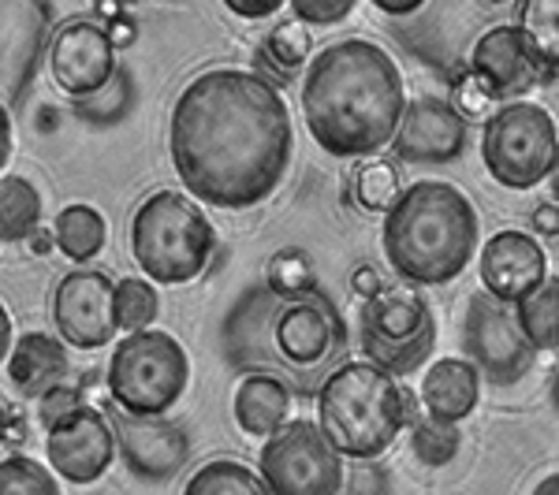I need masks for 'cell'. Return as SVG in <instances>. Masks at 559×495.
<instances>
[{
  "mask_svg": "<svg viewBox=\"0 0 559 495\" xmlns=\"http://www.w3.org/2000/svg\"><path fill=\"white\" fill-rule=\"evenodd\" d=\"M187 381V350L157 328L134 331L108 358V395L131 418H165L183 399Z\"/></svg>",
  "mask_w": 559,
  "mask_h": 495,
  "instance_id": "cell-7",
  "label": "cell"
},
{
  "mask_svg": "<svg viewBox=\"0 0 559 495\" xmlns=\"http://www.w3.org/2000/svg\"><path fill=\"white\" fill-rule=\"evenodd\" d=\"M128 105H131V75L128 71H120V75L112 79V86L102 89L97 97H90V101H75V112L90 123H112L128 112Z\"/></svg>",
  "mask_w": 559,
  "mask_h": 495,
  "instance_id": "cell-35",
  "label": "cell"
},
{
  "mask_svg": "<svg viewBox=\"0 0 559 495\" xmlns=\"http://www.w3.org/2000/svg\"><path fill=\"white\" fill-rule=\"evenodd\" d=\"M534 495H559V473L545 476V481H540L537 488H534Z\"/></svg>",
  "mask_w": 559,
  "mask_h": 495,
  "instance_id": "cell-47",
  "label": "cell"
},
{
  "mask_svg": "<svg viewBox=\"0 0 559 495\" xmlns=\"http://www.w3.org/2000/svg\"><path fill=\"white\" fill-rule=\"evenodd\" d=\"M407 105L400 64L377 41H332L306 68L302 120L329 157H373L392 146Z\"/></svg>",
  "mask_w": 559,
  "mask_h": 495,
  "instance_id": "cell-2",
  "label": "cell"
},
{
  "mask_svg": "<svg viewBox=\"0 0 559 495\" xmlns=\"http://www.w3.org/2000/svg\"><path fill=\"white\" fill-rule=\"evenodd\" d=\"M41 197L23 176H4L0 183V236L4 242H23L38 231Z\"/></svg>",
  "mask_w": 559,
  "mask_h": 495,
  "instance_id": "cell-25",
  "label": "cell"
},
{
  "mask_svg": "<svg viewBox=\"0 0 559 495\" xmlns=\"http://www.w3.org/2000/svg\"><path fill=\"white\" fill-rule=\"evenodd\" d=\"M49 4L38 0H4L0 26H4V101L20 105L31 79L38 75L45 31H49Z\"/></svg>",
  "mask_w": 559,
  "mask_h": 495,
  "instance_id": "cell-19",
  "label": "cell"
},
{
  "mask_svg": "<svg viewBox=\"0 0 559 495\" xmlns=\"http://www.w3.org/2000/svg\"><path fill=\"white\" fill-rule=\"evenodd\" d=\"M216 250L210 216L198 209L194 197L179 191H157L131 216V254L134 265L153 283L179 287L205 273Z\"/></svg>",
  "mask_w": 559,
  "mask_h": 495,
  "instance_id": "cell-6",
  "label": "cell"
},
{
  "mask_svg": "<svg viewBox=\"0 0 559 495\" xmlns=\"http://www.w3.org/2000/svg\"><path fill=\"white\" fill-rule=\"evenodd\" d=\"M347 354V328L332 299H276L254 287L231 305L224 321V358L236 369L280 376L299 395H318Z\"/></svg>",
  "mask_w": 559,
  "mask_h": 495,
  "instance_id": "cell-3",
  "label": "cell"
},
{
  "mask_svg": "<svg viewBox=\"0 0 559 495\" xmlns=\"http://www.w3.org/2000/svg\"><path fill=\"white\" fill-rule=\"evenodd\" d=\"M466 149V120L444 97L421 94L407 105L392 153L407 165H448Z\"/></svg>",
  "mask_w": 559,
  "mask_h": 495,
  "instance_id": "cell-15",
  "label": "cell"
},
{
  "mask_svg": "<svg viewBox=\"0 0 559 495\" xmlns=\"http://www.w3.org/2000/svg\"><path fill=\"white\" fill-rule=\"evenodd\" d=\"M112 432L123 466L142 481H173L191 458V439L168 418H131L120 410L112 418Z\"/></svg>",
  "mask_w": 559,
  "mask_h": 495,
  "instance_id": "cell-16",
  "label": "cell"
},
{
  "mask_svg": "<svg viewBox=\"0 0 559 495\" xmlns=\"http://www.w3.org/2000/svg\"><path fill=\"white\" fill-rule=\"evenodd\" d=\"M481 242V220L474 202L459 186L421 179L403 191L400 205L384 216L381 246L403 280L444 287L474 261Z\"/></svg>",
  "mask_w": 559,
  "mask_h": 495,
  "instance_id": "cell-4",
  "label": "cell"
},
{
  "mask_svg": "<svg viewBox=\"0 0 559 495\" xmlns=\"http://www.w3.org/2000/svg\"><path fill=\"white\" fill-rule=\"evenodd\" d=\"M548 395H552V407L559 410V365H556V373H552V384H548Z\"/></svg>",
  "mask_w": 559,
  "mask_h": 495,
  "instance_id": "cell-48",
  "label": "cell"
},
{
  "mask_svg": "<svg viewBox=\"0 0 559 495\" xmlns=\"http://www.w3.org/2000/svg\"><path fill=\"white\" fill-rule=\"evenodd\" d=\"M0 495H60V484L34 458L8 455L0 466Z\"/></svg>",
  "mask_w": 559,
  "mask_h": 495,
  "instance_id": "cell-30",
  "label": "cell"
},
{
  "mask_svg": "<svg viewBox=\"0 0 559 495\" xmlns=\"http://www.w3.org/2000/svg\"><path fill=\"white\" fill-rule=\"evenodd\" d=\"M183 495H269L261 473L236 458H213L187 481Z\"/></svg>",
  "mask_w": 559,
  "mask_h": 495,
  "instance_id": "cell-26",
  "label": "cell"
},
{
  "mask_svg": "<svg viewBox=\"0 0 559 495\" xmlns=\"http://www.w3.org/2000/svg\"><path fill=\"white\" fill-rule=\"evenodd\" d=\"M52 246H57V236H49V231H34V236H31V250H38V254H45V250H52Z\"/></svg>",
  "mask_w": 559,
  "mask_h": 495,
  "instance_id": "cell-46",
  "label": "cell"
},
{
  "mask_svg": "<svg viewBox=\"0 0 559 495\" xmlns=\"http://www.w3.org/2000/svg\"><path fill=\"white\" fill-rule=\"evenodd\" d=\"M60 339L79 350H97L116 336V287L97 268H75L52 294Z\"/></svg>",
  "mask_w": 559,
  "mask_h": 495,
  "instance_id": "cell-13",
  "label": "cell"
},
{
  "mask_svg": "<svg viewBox=\"0 0 559 495\" xmlns=\"http://www.w3.org/2000/svg\"><path fill=\"white\" fill-rule=\"evenodd\" d=\"M350 291H355L362 302L377 299V294L384 291V287H381V276H377L369 265H358V268H355V276H350Z\"/></svg>",
  "mask_w": 559,
  "mask_h": 495,
  "instance_id": "cell-40",
  "label": "cell"
},
{
  "mask_svg": "<svg viewBox=\"0 0 559 495\" xmlns=\"http://www.w3.org/2000/svg\"><path fill=\"white\" fill-rule=\"evenodd\" d=\"M287 407H292V384H284L280 376L254 373L236 391V425L247 436L269 439L287 425Z\"/></svg>",
  "mask_w": 559,
  "mask_h": 495,
  "instance_id": "cell-22",
  "label": "cell"
},
{
  "mask_svg": "<svg viewBox=\"0 0 559 495\" xmlns=\"http://www.w3.org/2000/svg\"><path fill=\"white\" fill-rule=\"evenodd\" d=\"M15 146V134H12V120L4 116V123H0V165H8L12 160V149Z\"/></svg>",
  "mask_w": 559,
  "mask_h": 495,
  "instance_id": "cell-44",
  "label": "cell"
},
{
  "mask_svg": "<svg viewBox=\"0 0 559 495\" xmlns=\"http://www.w3.org/2000/svg\"><path fill=\"white\" fill-rule=\"evenodd\" d=\"M452 105L463 120H492V105H496V94L489 89L481 75H474V68H459L455 75V86H452Z\"/></svg>",
  "mask_w": 559,
  "mask_h": 495,
  "instance_id": "cell-34",
  "label": "cell"
},
{
  "mask_svg": "<svg viewBox=\"0 0 559 495\" xmlns=\"http://www.w3.org/2000/svg\"><path fill=\"white\" fill-rule=\"evenodd\" d=\"M471 68L474 75H481L489 89L496 94V101H508L511 97L530 94L537 83H548V71L530 57L526 38L515 23H496L481 38L474 41L471 52Z\"/></svg>",
  "mask_w": 559,
  "mask_h": 495,
  "instance_id": "cell-18",
  "label": "cell"
},
{
  "mask_svg": "<svg viewBox=\"0 0 559 495\" xmlns=\"http://www.w3.org/2000/svg\"><path fill=\"white\" fill-rule=\"evenodd\" d=\"M377 4V12H384V15H414V12H421V0H373Z\"/></svg>",
  "mask_w": 559,
  "mask_h": 495,
  "instance_id": "cell-43",
  "label": "cell"
},
{
  "mask_svg": "<svg viewBox=\"0 0 559 495\" xmlns=\"http://www.w3.org/2000/svg\"><path fill=\"white\" fill-rule=\"evenodd\" d=\"M466 362L496 388H511L534 369L537 347L519 328L515 305H503L492 294H474L463 321Z\"/></svg>",
  "mask_w": 559,
  "mask_h": 495,
  "instance_id": "cell-11",
  "label": "cell"
},
{
  "mask_svg": "<svg viewBox=\"0 0 559 495\" xmlns=\"http://www.w3.org/2000/svg\"><path fill=\"white\" fill-rule=\"evenodd\" d=\"M12 317H8V310H0V358H12Z\"/></svg>",
  "mask_w": 559,
  "mask_h": 495,
  "instance_id": "cell-45",
  "label": "cell"
},
{
  "mask_svg": "<svg viewBox=\"0 0 559 495\" xmlns=\"http://www.w3.org/2000/svg\"><path fill=\"white\" fill-rule=\"evenodd\" d=\"M295 131L280 89L239 68L191 79L173 105L168 153L183 191L213 209H254L292 168Z\"/></svg>",
  "mask_w": 559,
  "mask_h": 495,
  "instance_id": "cell-1",
  "label": "cell"
},
{
  "mask_svg": "<svg viewBox=\"0 0 559 495\" xmlns=\"http://www.w3.org/2000/svg\"><path fill=\"white\" fill-rule=\"evenodd\" d=\"M548 186H552V197H556V205H559V160H556V172L548 176Z\"/></svg>",
  "mask_w": 559,
  "mask_h": 495,
  "instance_id": "cell-49",
  "label": "cell"
},
{
  "mask_svg": "<svg viewBox=\"0 0 559 495\" xmlns=\"http://www.w3.org/2000/svg\"><path fill=\"white\" fill-rule=\"evenodd\" d=\"M519 328L526 331V339L540 350L559 347V280H548L540 291L515 305Z\"/></svg>",
  "mask_w": 559,
  "mask_h": 495,
  "instance_id": "cell-27",
  "label": "cell"
},
{
  "mask_svg": "<svg viewBox=\"0 0 559 495\" xmlns=\"http://www.w3.org/2000/svg\"><path fill=\"white\" fill-rule=\"evenodd\" d=\"M411 421V399L369 362H347L318 391V425L340 458L377 462Z\"/></svg>",
  "mask_w": 559,
  "mask_h": 495,
  "instance_id": "cell-5",
  "label": "cell"
},
{
  "mask_svg": "<svg viewBox=\"0 0 559 495\" xmlns=\"http://www.w3.org/2000/svg\"><path fill=\"white\" fill-rule=\"evenodd\" d=\"M265 287L276 294V299L292 302V299H306V294L318 291V276H313V261L302 254V250L287 246L273 254L265 273Z\"/></svg>",
  "mask_w": 559,
  "mask_h": 495,
  "instance_id": "cell-29",
  "label": "cell"
},
{
  "mask_svg": "<svg viewBox=\"0 0 559 495\" xmlns=\"http://www.w3.org/2000/svg\"><path fill=\"white\" fill-rule=\"evenodd\" d=\"M265 57H273V68L276 71H284L287 79L295 75L302 64H306V57H310V34L302 31L299 23H284V26H276L273 34L265 38Z\"/></svg>",
  "mask_w": 559,
  "mask_h": 495,
  "instance_id": "cell-33",
  "label": "cell"
},
{
  "mask_svg": "<svg viewBox=\"0 0 559 495\" xmlns=\"http://www.w3.org/2000/svg\"><path fill=\"white\" fill-rule=\"evenodd\" d=\"M52 236H57L60 254L86 265V261H94L105 250L108 228H105V216L97 209H90V205H68V209L57 216Z\"/></svg>",
  "mask_w": 559,
  "mask_h": 495,
  "instance_id": "cell-24",
  "label": "cell"
},
{
  "mask_svg": "<svg viewBox=\"0 0 559 495\" xmlns=\"http://www.w3.org/2000/svg\"><path fill=\"white\" fill-rule=\"evenodd\" d=\"M481 399V373L466 358H437L421 376V407L429 418L459 425Z\"/></svg>",
  "mask_w": 559,
  "mask_h": 495,
  "instance_id": "cell-20",
  "label": "cell"
},
{
  "mask_svg": "<svg viewBox=\"0 0 559 495\" xmlns=\"http://www.w3.org/2000/svg\"><path fill=\"white\" fill-rule=\"evenodd\" d=\"M459 451V428L437 418H414V455L426 466H448Z\"/></svg>",
  "mask_w": 559,
  "mask_h": 495,
  "instance_id": "cell-32",
  "label": "cell"
},
{
  "mask_svg": "<svg viewBox=\"0 0 559 495\" xmlns=\"http://www.w3.org/2000/svg\"><path fill=\"white\" fill-rule=\"evenodd\" d=\"M548 283V257L526 231H496L481 246V287L503 305H519Z\"/></svg>",
  "mask_w": 559,
  "mask_h": 495,
  "instance_id": "cell-17",
  "label": "cell"
},
{
  "mask_svg": "<svg viewBox=\"0 0 559 495\" xmlns=\"http://www.w3.org/2000/svg\"><path fill=\"white\" fill-rule=\"evenodd\" d=\"M224 8L242 20H265V15L280 12V0H224Z\"/></svg>",
  "mask_w": 559,
  "mask_h": 495,
  "instance_id": "cell-39",
  "label": "cell"
},
{
  "mask_svg": "<svg viewBox=\"0 0 559 495\" xmlns=\"http://www.w3.org/2000/svg\"><path fill=\"white\" fill-rule=\"evenodd\" d=\"M481 160L489 176L508 191H530L552 176L559 160V134L548 108L530 101L496 108L481 131Z\"/></svg>",
  "mask_w": 559,
  "mask_h": 495,
  "instance_id": "cell-8",
  "label": "cell"
},
{
  "mask_svg": "<svg viewBox=\"0 0 559 495\" xmlns=\"http://www.w3.org/2000/svg\"><path fill=\"white\" fill-rule=\"evenodd\" d=\"M75 410H83V391H79V388H68V384L52 388V391L38 402V418H41L45 432H49L52 425H60L64 418H71Z\"/></svg>",
  "mask_w": 559,
  "mask_h": 495,
  "instance_id": "cell-36",
  "label": "cell"
},
{
  "mask_svg": "<svg viewBox=\"0 0 559 495\" xmlns=\"http://www.w3.org/2000/svg\"><path fill=\"white\" fill-rule=\"evenodd\" d=\"M157 321V291L146 280H123L116 283V328L146 331Z\"/></svg>",
  "mask_w": 559,
  "mask_h": 495,
  "instance_id": "cell-31",
  "label": "cell"
},
{
  "mask_svg": "<svg viewBox=\"0 0 559 495\" xmlns=\"http://www.w3.org/2000/svg\"><path fill=\"white\" fill-rule=\"evenodd\" d=\"M515 26L526 38L530 57L548 75L559 71V0H522L515 12Z\"/></svg>",
  "mask_w": 559,
  "mask_h": 495,
  "instance_id": "cell-23",
  "label": "cell"
},
{
  "mask_svg": "<svg viewBox=\"0 0 559 495\" xmlns=\"http://www.w3.org/2000/svg\"><path fill=\"white\" fill-rule=\"evenodd\" d=\"M116 451V432L105 421L102 410L83 407L71 418H64L60 425H52L45 432V455L49 466L57 470V476H64L68 484H94L102 481L105 470L112 466Z\"/></svg>",
  "mask_w": 559,
  "mask_h": 495,
  "instance_id": "cell-14",
  "label": "cell"
},
{
  "mask_svg": "<svg viewBox=\"0 0 559 495\" xmlns=\"http://www.w3.org/2000/svg\"><path fill=\"white\" fill-rule=\"evenodd\" d=\"M49 71L64 94H71L75 101H90V97L108 89L112 79L120 75L116 45L102 23L71 20L52 34Z\"/></svg>",
  "mask_w": 559,
  "mask_h": 495,
  "instance_id": "cell-12",
  "label": "cell"
},
{
  "mask_svg": "<svg viewBox=\"0 0 559 495\" xmlns=\"http://www.w3.org/2000/svg\"><path fill=\"white\" fill-rule=\"evenodd\" d=\"M534 231H540V239L559 236V205L556 202H540L534 209Z\"/></svg>",
  "mask_w": 559,
  "mask_h": 495,
  "instance_id": "cell-41",
  "label": "cell"
},
{
  "mask_svg": "<svg viewBox=\"0 0 559 495\" xmlns=\"http://www.w3.org/2000/svg\"><path fill=\"white\" fill-rule=\"evenodd\" d=\"M358 339L369 365L388 376H411L429 362L437 347V317L429 302L407 287H392L358 310Z\"/></svg>",
  "mask_w": 559,
  "mask_h": 495,
  "instance_id": "cell-9",
  "label": "cell"
},
{
  "mask_svg": "<svg viewBox=\"0 0 559 495\" xmlns=\"http://www.w3.org/2000/svg\"><path fill=\"white\" fill-rule=\"evenodd\" d=\"M258 473L269 495H340L347 476L344 458L313 421H287L269 436L258 455Z\"/></svg>",
  "mask_w": 559,
  "mask_h": 495,
  "instance_id": "cell-10",
  "label": "cell"
},
{
  "mask_svg": "<svg viewBox=\"0 0 559 495\" xmlns=\"http://www.w3.org/2000/svg\"><path fill=\"white\" fill-rule=\"evenodd\" d=\"M350 495H384L388 492V473L377 470L369 462H358V470L350 473Z\"/></svg>",
  "mask_w": 559,
  "mask_h": 495,
  "instance_id": "cell-38",
  "label": "cell"
},
{
  "mask_svg": "<svg viewBox=\"0 0 559 495\" xmlns=\"http://www.w3.org/2000/svg\"><path fill=\"white\" fill-rule=\"evenodd\" d=\"M105 31H108V38H112L116 49H128V45H134V23L128 20V15L116 20V23H108Z\"/></svg>",
  "mask_w": 559,
  "mask_h": 495,
  "instance_id": "cell-42",
  "label": "cell"
},
{
  "mask_svg": "<svg viewBox=\"0 0 559 495\" xmlns=\"http://www.w3.org/2000/svg\"><path fill=\"white\" fill-rule=\"evenodd\" d=\"M403 197V176L392 160H369L355 172V202L366 213H392Z\"/></svg>",
  "mask_w": 559,
  "mask_h": 495,
  "instance_id": "cell-28",
  "label": "cell"
},
{
  "mask_svg": "<svg viewBox=\"0 0 559 495\" xmlns=\"http://www.w3.org/2000/svg\"><path fill=\"white\" fill-rule=\"evenodd\" d=\"M292 12L299 15L302 26L313 23V26H324V23H336L344 15L355 12L350 0H292Z\"/></svg>",
  "mask_w": 559,
  "mask_h": 495,
  "instance_id": "cell-37",
  "label": "cell"
},
{
  "mask_svg": "<svg viewBox=\"0 0 559 495\" xmlns=\"http://www.w3.org/2000/svg\"><path fill=\"white\" fill-rule=\"evenodd\" d=\"M8 384L26 399H45L52 388H60L68 376V350L60 339L45 331H26L15 339V350L4 365Z\"/></svg>",
  "mask_w": 559,
  "mask_h": 495,
  "instance_id": "cell-21",
  "label": "cell"
}]
</instances>
